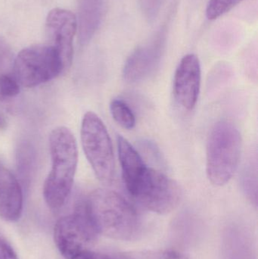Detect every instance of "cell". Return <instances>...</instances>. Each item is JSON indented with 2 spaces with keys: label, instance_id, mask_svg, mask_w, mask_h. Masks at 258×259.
Here are the masks:
<instances>
[{
  "label": "cell",
  "instance_id": "1",
  "mask_svg": "<svg viewBox=\"0 0 258 259\" xmlns=\"http://www.w3.org/2000/svg\"><path fill=\"white\" fill-rule=\"evenodd\" d=\"M98 234L121 241L142 235V219L134 207L116 192L99 189L83 200Z\"/></svg>",
  "mask_w": 258,
  "mask_h": 259
},
{
  "label": "cell",
  "instance_id": "2",
  "mask_svg": "<svg viewBox=\"0 0 258 259\" xmlns=\"http://www.w3.org/2000/svg\"><path fill=\"white\" fill-rule=\"evenodd\" d=\"M51 167L43 185V197L51 209H60L74 184L78 162L75 137L66 127L51 131L48 138Z\"/></svg>",
  "mask_w": 258,
  "mask_h": 259
},
{
  "label": "cell",
  "instance_id": "3",
  "mask_svg": "<svg viewBox=\"0 0 258 259\" xmlns=\"http://www.w3.org/2000/svg\"><path fill=\"white\" fill-rule=\"evenodd\" d=\"M241 152L242 139L237 127L230 121L217 123L207 145V175L214 185H225L233 178Z\"/></svg>",
  "mask_w": 258,
  "mask_h": 259
},
{
  "label": "cell",
  "instance_id": "4",
  "mask_svg": "<svg viewBox=\"0 0 258 259\" xmlns=\"http://www.w3.org/2000/svg\"><path fill=\"white\" fill-rule=\"evenodd\" d=\"M82 147L100 182L111 184L115 174L112 140L101 118L92 112L85 114L80 130Z\"/></svg>",
  "mask_w": 258,
  "mask_h": 259
},
{
  "label": "cell",
  "instance_id": "5",
  "mask_svg": "<svg viewBox=\"0 0 258 259\" xmlns=\"http://www.w3.org/2000/svg\"><path fill=\"white\" fill-rule=\"evenodd\" d=\"M14 70L19 84L27 88L47 83L65 71L59 55L48 44L21 50L15 57Z\"/></svg>",
  "mask_w": 258,
  "mask_h": 259
},
{
  "label": "cell",
  "instance_id": "6",
  "mask_svg": "<svg viewBox=\"0 0 258 259\" xmlns=\"http://www.w3.org/2000/svg\"><path fill=\"white\" fill-rule=\"evenodd\" d=\"M98 235L83 200L72 214L61 218L55 225V243L66 259H75L87 251Z\"/></svg>",
  "mask_w": 258,
  "mask_h": 259
},
{
  "label": "cell",
  "instance_id": "7",
  "mask_svg": "<svg viewBox=\"0 0 258 259\" xmlns=\"http://www.w3.org/2000/svg\"><path fill=\"white\" fill-rule=\"evenodd\" d=\"M181 190L178 184L159 170L148 167L132 197L149 211L168 214L180 203Z\"/></svg>",
  "mask_w": 258,
  "mask_h": 259
},
{
  "label": "cell",
  "instance_id": "8",
  "mask_svg": "<svg viewBox=\"0 0 258 259\" xmlns=\"http://www.w3.org/2000/svg\"><path fill=\"white\" fill-rule=\"evenodd\" d=\"M77 21L74 13L63 9H54L48 13L45 21V33L48 46L59 55L65 71L71 67L74 55V35Z\"/></svg>",
  "mask_w": 258,
  "mask_h": 259
},
{
  "label": "cell",
  "instance_id": "9",
  "mask_svg": "<svg viewBox=\"0 0 258 259\" xmlns=\"http://www.w3.org/2000/svg\"><path fill=\"white\" fill-rule=\"evenodd\" d=\"M201 86V66L195 54H188L180 61L174 80V96L177 103L188 111L198 101Z\"/></svg>",
  "mask_w": 258,
  "mask_h": 259
},
{
  "label": "cell",
  "instance_id": "10",
  "mask_svg": "<svg viewBox=\"0 0 258 259\" xmlns=\"http://www.w3.org/2000/svg\"><path fill=\"white\" fill-rule=\"evenodd\" d=\"M22 187L16 177L0 162V217L6 222H17L23 211Z\"/></svg>",
  "mask_w": 258,
  "mask_h": 259
},
{
  "label": "cell",
  "instance_id": "11",
  "mask_svg": "<svg viewBox=\"0 0 258 259\" xmlns=\"http://www.w3.org/2000/svg\"><path fill=\"white\" fill-rule=\"evenodd\" d=\"M161 44H153L136 49L127 59L124 77L134 83L146 78L156 69L161 56Z\"/></svg>",
  "mask_w": 258,
  "mask_h": 259
},
{
  "label": "cell",
  "instance_id": "12",
  "mask_svg": "<svg viewBox=\"0 0 258 259\" xmlns=\"http://www.w3.org/2000/svg\"><path fill=\"white\" fill-rule=\"evenodd\" d=\"M118 146L123 179L127 192L131 196L145 176L148 167L137 151L121 136L118 137Z\"/></svg>",
  "mask_w": 258,
  "mask_h": 259
},
{
  "label": "cell",
  "instance_id": "13",
  "mask_svg": "<svg viewBox=\"0 0 258 259\" xmlns=\"http://www.w3.org/2000/svg\"><path fill=\"white\" fill-rule=\"evenodd\" d=\"M15 59L9 42L0 36V100H11L20 92V84L15 75Z\"/></svg>",
  "mask_w": 258,
  "mask_h": 259
},
{
  "label": "cell",
  "instance_id": "14",
  "mask_svg": "<svg viewBox=\"0 0 258 259\" xmlns=\"http://www.w3.org/2000/svg\"><path fill=\"white\" fill-rule=\"evenodd\" d=\"M34 153L30 145L24 144L18 148V174L24 185H28L30 184L34 165Z\"/></svg>",
  "mask_w": 258,
  "mask_h": 259
},
{
  "label": "cell",
  "instance_id": "15",
  "mask_svg": "<svg viewBox=\"0 0 258 259\" xmlns=\"http://www.w3.org/2000/svg\"><path fill=\"white\" fill-rule=\"evenodd\" d=\"M110 111L112 117L121 127L132 129L136 124L134 114L128 105L121 100H114L111 103Z\"/></svg>",
  "mask_w": 258,
  "mask_h": 259
},
{
  "label": "cell",
  "instance_id": "16",
  "mask_svg": "<svg viewBox=\"0 0 258 259\" xmlns=\"http://www.w3.org/2000/svg\"><path fill=\"white\" fill-rule=\"evenodd\" d=\"M257 161H250L245 165L242 174V187L245 194L251 199V202L257 205Z\"/></svg>",
  "mask_w": 258,
  "mask_h": 259
},
{
  "label": "cell",
  "instance_id": "17",
  "mask_svg": "<svg viewBox=\"0 0 258 259\" xmlns=\"http://www.w3.org/2000/svg\"><path fill=\"white\" fill-rule=\"evenodd\" d=\"M118 259H190L174 250H147L126 252Z\"/></svg>",
  "mask_w": 258,
  "mask_h": 259
},
{
  "label": "cell",
  "instance_id": "18",
  "mask_svg": "<svg viewBox=\"0 0 258 259\" xmlns=\"http://www.w3.org/2000/svg\"><path fill=\"white\" fill-rule=\"evenodd\" d=\"M244 0H209L206 8V16L215 20L227 13Z\"/></svg>",
  "mask_w": 258,
  "mask_h": 259
},
{
  "label": "cell",
  "instance_id": "19",
  "mask_svg": "<svg viewBox=\"0 0 258 259\" xmlns=\"http://www.w3.org/2000/svg\"><path fill=\"white\" fill-rule=\"evenodd\" d=\"M0 259H19L9 242L0 235Z\"/></svg>",
  "mask_w": 258,
  "mask_h": 259
},
{
  "label": "cell",
  "instance_id": "20",
  "mask_svg": "<svg viewBox=\"0 0 258 259\" xmlns=\"http://www.w3.org/2000/svg\"><path fill=\"white\" fill-rule=\"evenodd\" d=\"M75 259H115L112 257L109 256V255L106 254L98 253V252H91V251L87 250L86 252H83L80 254L78 257Z\"/></svg>",
  "mask_w": 258,
  "mask_h": 259
},
{
  "label": "cell",
  "instance_id": "21",
  "mask_svg": "<svg viewBox=\"0 0 258 259\" xmlns=\"http://www.w3.org/2000/svg\"><path fill=\"white\" fill-rule=\"evenodd\" d=\"M7 120L4 114L0 111V131H3L7 127Z\"/></svg>",
  "mask_w": 258,
  "mask_h": 259
}]
</instances>
